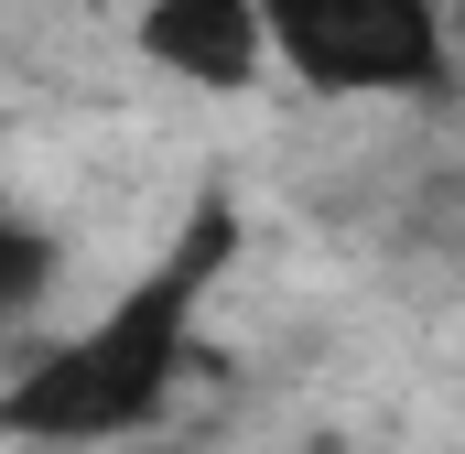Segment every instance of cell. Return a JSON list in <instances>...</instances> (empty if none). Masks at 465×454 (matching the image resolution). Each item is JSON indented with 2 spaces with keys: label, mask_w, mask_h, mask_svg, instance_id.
Listing matches in <instances>:
<instances>
[{
  "label": "cell",
  "mask_w": 465,
  "mask_h": 454,
  "mask_svg": "<svg viewBox=\"0 0 465 454\" xmlns=\"http://www.w3.org/2000/svg\"><path fill=\"white\" fill-rule=\"evenodd\" d=\"M238 260V206L195 195V217L173 227V249L119 281L98 314H76L65 336H44L11 390H0V444L33 454H109V444H152V422L173 411L184 368H195V325L217 303Z\"/></svg>",
  "instance_id": "6da1fadb"
},
{
  "label": "cell",
  "mask_w": 465,
  "mask_h": 454,
  "mask_svg": "<svg viewBox=\"0 0 465 454\" xmlns=\"http://www.w3.org/2000/svg\"><path fill=\"white\" fill-rule=\"evenodd\" d=\"M109 454H173V444H109Z\"/></svg>",
  "instance_id": "8992f818"
},
{
  "label": "cell",
  "mask_w": 465,
  "mask_h": 454,
  "mask_svg": "<svg viewBox=\"0 0 465 454\" xmlns=\"http://www.w3.org/2000/svg\"><path fill=\"white\" fill-rule=\"evenodd\" d=\"M260 33H271V76H292L325 109L455 98L444 0H260Z\"/></svg>",
  "instance_id": "7a4b0ae2"
},
{
  "label": "cell",
  "mask_w": 465,
  "mask_h": 454,
  "mask_svg": "<svg viewBox=\"0 0 465 454\" xmlns=\"http://www.w3.org/2000/svg\"><path fill=\"white\" fill-rule=\"evenodd\" d=\"M130 54L195 98H249L271 76V33L260 0H141L130 11Z\"/></svg>",
  "instance_id": "3957f363"
},
{
  "label": "cell",
  "mask_w": 465,
  "mask_h": 454,
  "mask_svg": "<svg viewBox=\"0 0 465 454\" xmlns=\"http://www.w3.org/2000/svg\"><path fill=\"white\" fill-rule=\"evenodd\" d=\"M444 33H455V98H465V0H444Z\"/></svg>",
  "instance_id": "5b68a950"
},
{
  "label": "cell",
  "mask_w": 465,
  "mask_h": 454,
  "mask_svg": "<svg viewBox=\"0 0 465 454\" xmlns=\"http://www.w3.org/2000/svg\"><path fill=\"white\" fill-rule=\"evenodd\" d=\"M54 281H65V238L44 217H22V206H0V336L33 325L54 303Z\"/></svg>",
  "instance_id": "277c9868"
}]
</instances>
